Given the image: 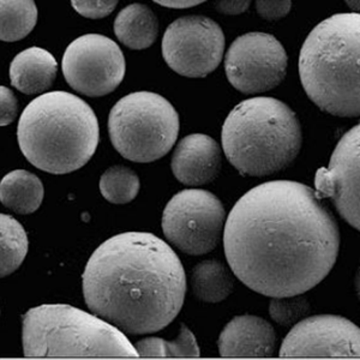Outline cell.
Returning a JSON list of instances; mask_svg holds the SVG:
<instances>
[{
  "label": "cell",
  "mask_w": 360,
  "mask_h": 360,
  "mask_svg": "<svg viewBox=\"0 0 360 360\" xmlns=\"http://www.w3.org/2000/svg\"><path fill=\"white\" fill-rule=\"evenodd\" d=\"M224 246L231 269L252 291L270 298L303 295L335 266L339 226L315 190L274 180L233 205Z\"/></svg>",
  "instance_id": "6da1fadb"
},
{
  "label": "cell",
  "mask_w": 360,
  "mask_h": 360,
  "mask_svg": "<svg viewBox=\"0 0 360 360\" xmlns=\"http://www.w3.org/2000/svg\"><path fill=\"white\" fill-rule=\"evenodd\" d=\"M82 278L91 312L134 335L153 334L172 323L186 293L179 257L147 232L107 239L91 255Z\"/></svg>",
  "instance_id": "7a4b0ae2"
},
{
  "label": "cell",
  "mask_w": 360,
  "mask_h": 360,
  "mask_svg": "<svg viewBox=\"0 0 360 360\" xmlns=\"http://www.w3.org/2000/svg\"><path fill=\"white\" fill-rule=\"evenodd\" d=\"M98 123L91 107L68 91H51L34 98L22 113L17 139L23 155L52 174L77 171L98 144Z\"/></svg>",
  "instance_id": "3957f363"
},
{
  "label": "cell",
  "mask_w": 360,
  "mask_h": 360,
  "mask_svg": "<svg viewBox=\"0 0 360 360\" xmlns=\"http://www.w3.org/2000/svg\"><path fill=\"white\" fill-rule=\"evenodd\" d=\"M300 82L319 110L360 115V13H336L312 29L299 56Z\"/></svg>",
  "instance_id": "277c9868"
},
{
  "label": "cell",
  "mask_w": 360,
  "mask_h": 360,
  "mask_svg": "<svg viewBox=\"0 0 360 360\" xmlns=\"http://www.w3.org/2000/svg\"><path fill=\"white\" fill-rule=\"evenodd\" d=\"M226 158L243 176L280 172L295 161L303 132L295 112L273 98H252L238 103L222 127Z\"/></svg>",
  "instance_id": "5b68a950"
},
{
  "label": "cell",
  "mask_w": 360,
  "mask_h": 360,
  "mask_svg": "<svg viewBox=\"0 0 360 360\" xmlns=\"http://www.w3.org/2000/svg\"><path fill=\"white\" fill-rule=\"evenodd\" d=\"M25 356H139L135 345L101 317L64 304H46L23 316Z\"/></svg>",
  "instance_id": "8992f818"
},
{
  "label": "cell",
  "mask_w": 360,
  "mask_h": 360,
  "mask_svg": "<svg viewBox=\"0 0 360 360\" xmlns=\"http://www.w3.org/2000/svg\"><path fill=\"white\" fill-rule=\"evenodd\" d=\"M113 147L125 159L153 162L166 155L179 135V115L161 95L137 91L120 98L108 117Z\"/></svg>",
  "instance_id": "52a82bcc"
},
{
  "label": "cell",
  "mask_w": 360,
  "mask_h": 360,
  "mask_svg": "<svg viewBox=\"0 0 360 360\" xmlns=\"http://www.w3.org/2000/svg\"><path fill=\"white\" fill-rule=\"evenodd\" d=\"M225 215L224 205L215 195L201 188H188L168 202L162 214V231L185 254H208L221 240Z\"/></svg>",
  "instance_id": "ba28073f"
},
{
  "label": "cell",
  "mask_w": 360,
  "mask_h": 360,
  "mask_svg": "<svg viewBox=\"0 0 360 360\" xmlns=\"http://www.w3.org/2000/svg\"><path fill=\"white\" fill-rule=\"evenodd\" d=\"M66 82L79 94L98 98L123 82L125 58L110 37L86 34L71 42L62 60Z\"/></svg>",
  "instance_id": "9c48e42d"
},
{
  "label": "cell",
  "mask_w": 360,
  "mask_h": 360,
  "mask_svg": "<svg viewBox=\"0 0 360 360\" xmlns=\"http://www.w3.org/2000/svg\"><path fill=\"white\" fill-rule=\"evenodd\" d=\"M225 51V35L217 22L203 16H185L165 32L162 56L176 74L205 77L220 65Z\"/></svg>",
  "instance_id": "30bf717a"
},
{
  "label": "cell",
  "mask_w": 360,
  "mask_h": 360,
  "mask_svg": "<svg viewBox=\"0 0 360 360\" xmlns=\"http://www.w3.org/2000/svg\"><path fill=\"white\" fill-rule=\"evenodd\" d=\"M286 51L276 37L248 33L236 39L226 53L229 82L244 94L274 89L286 77Z\"/></svg>",
  "instance_id": "8fae6325"
},
{
  "label": "cell",
  "mask_w": 360,
  "mask_h": 360,
  "mask_svg": "<svg viewBox=\"0 0 360 360\" xmlns=\"http://www.w3.org/2000/svg\"><path fill=\"white\" fill-rule=\"evenodd\" d=\"M319 198H330L345 221L360 232V124L346 132L328 167L315 176Z\"/></svg>",
  "instance_id": "7c38bea8"
},
{
  "label": "cell",
  "mask_w": 360,
  "mask_h": 360,
  "mask_svg": "<svg viewBox=\"0 0 360 360\" xmlns=\"http://www.w3.org/2000/svg\"><path fill=\"white\" fill-rule=\"evenodd\" d=\"M280 356H360V328L345 317L312 316L295 324Z\"/></svg>",
  "instance_id": "4fadbf2b"
},
{
  "label": "cell",
  "mask_w": 360,
  "mask_h": 360,
  "mask_svg": "<svg viewBox=\"0 0 360 360\" xmlns=\"http://www.w3.org/2000/svg\"><path fill=\"white\" fill-rule=\"evenodd\" d=\"M221 154V148L212 137L203 134L186 136L173 154V174L188 186L209 184L220 173Z\"/></svg>",
  "instance_id": "5bb4252c"
},
{
  "label": "cell",
  "mask_w": 360,
  "mask_h": 360,
  "mask_svg": "<svg viewBox=\"0 0 360 360\" xmlns=\"http://www.w3.org/2000/svg\"><path fill=\"white\" fill-rule=\"evenodd\" d=\"M217 346L222 356H271L276 347V333L261 317L238 316L224 328Z\"/></svg>",
  "instance_id": "9a60e30c"
},
{
  "label": "cell",
  "mask_w": 360,
  "mask_h": 360,
  "mask_svg": "<svg viewBox=\"0 0 360 360\" xmlns=\"http://www.w3.org/2000/svg\"><path fill=\"white\" fill-rule=\"evenodd\" d=\"M56 58L40 47H30L13 58L10 81L23 94H41L53 84L57 76Z\"/></svg>",
  "instance_id": "2e32d148"
},
{
  "label": "cell",
  "mask_w": 360,
  "mask_h": 360,
  "mask_svg": "<svg viewBox=\"0 0 360 360\" xmlns=\"http://www.w3.org/2000/svg\"><path fill=\"white\" fill-rule=\"evenodd\" d=\"M158 33L159 21L146 5H129L115 18V37L129 49H149L155 42Z\"/></svg>",
  "instance_id": "e0dca14e"
},
{
  "label": "cell",
  "mask_w": 360,
  "mask_h": 360,
  "mask_svg": "<svg viewBox=\"0 0 360 360\" xmlns=\"http://www.w3.org/2000/svg\"><path fill=\"white\" fill-rule=\"evenodd\" d=\"M44 185L33 173L16 169L0 183V200L6 208L18 214H32L44 201Z\"/></svg>",
  "instance_id": "ac0fdd59"
},
{
  "label": "cell",
  "mask_w": 360,
  "mask_h": 360,
  "mask_svg": "<svg viewBox=\"0 0 360 360\" xmlns=\"http://www.w3.org/2000/svg\"><path fill=\"white\" fill-rule=\"evenodd\" d=\"M191 287L197 299L205 303H219L233 292V276L221 262L208 259L193 268Z\"/></svg>",
  "instance_id": "d6986e66"
},
{
  "label": "cell",
  "mask_w": 360,
  "mask_h": 360,
  "mask_svg": "<svg viewBox=\"0 0 360 360\" xmlns=\"http://www.w3.org/2000/svg\"><path fill=\"white\" fill-rule=\"evenodd\" d=\"M37 22L35 0H0V39L3 41L25 39Z\"/></svg>",
  "instance_id": "ffe728a7"
},
{
  "label": "cell",
  "mask_w": 360,
  "mask_h": 360,
  "mask_svg": "<svg viewBox=\"0 0 360 360\" xmlns=\"http://www.w3.org/2000/svg\"><path fill=\"white\" fill-rule=\"evenodd\" d=\"M0 271L1 276L13 274L25 261L28 238L21 224L10 215H0Z\"/></svg>",
  "instance_id": "44dd1931"
},
{
  "label": "cell",
  "mask_w": 360,
  "mask_h": 360,
  "mask_svg": "<svg viewBox=\"0 0 360 360\" xmlns=\"http://www.w3.org/2000/svg\"><path fill=\"white\" fill-rule=\"evenodd\" d=\"M139 356H200L196 338L186 326L181 324L179 335L173 341L160 338H146L135 345Z\"/></svg>",
  "instance_id": "7402d4cb"
},
{
  "label": "cell",
  "mask_w": 360,
  "mask_h": 360,
  "mask_svg": "<svg viewBox=\"0 0 360 360\" xmlns=\"http://www.w3.org/2000/svg\"><path fill=\"white\" fill-rule=\"evenodd\" d=\"M141 183L131 168L113 166L100 179V191L113 205H127L139 195Z\"/></svg>",
  "instance_id": "603a6c76"
},
{
  "label": "cell",
  "mask_w": 360,
  "mask_h": 360,
  "mask_svg": "<svg viewBox=\"0 0 360 360\" xmlns=\"http://www.w3.org/2000/svg\"><path fill=\"white\" fill-rule=\"evenodd\" d=\"M310 311V303L302 295L271 299L269 314L276 323L290 327L300 322Z\"/></svg>",
  "instance_id": "cb8c5ba5"
},
{
  "label": "cell",
  "mask_w": 360,
  "mask_h": 360,
  "mask_svg": "<svg viewBox=\"0 0 360 360\" xmlns=\"http://www.w3.org/2000/svg\"><path fill=\"white\" fill-rule=\"evenodd\" d=\"M118 1L119 0H71V5L81 16L98 20L111 15L117 8Z\"/></svg>",
  "instance_id": "d4e9b609"
},
{
  "label": "cell",
  "mask_w": 360,
  "mask_h": 360,
  "mask_svg": "<svg viewBox=\"0 0 360 360\" xmlns=\"http://www.w3.org/2000/svg\"><path fill=\"white\" fill-rule=\"evenodd\" d=\"M292 0H256L258 15L266 21H278L291 11Z\"/></svg>",
  "instance_id": "484cf974"
},
{
  "label": "cell",
  "mask_w": 360,
  "mask_h": 360,
  "mask_svg": "<svg viewBox=\"0 0 360 360\" xmlns=\"http://www.w3.org/2000/svg\"><path fill=\"white\" fill-rule=\"evenodd\" d=\"M0 101H1V113H0V124L1 127H6L13 123L18 112V103L13 91L6 86H0Z\"/></svg>",
  "instance_id": "4316f807"
},
{
  "label": "cell",
  "mask_w": 360,
  "mask_h": 360,
  "mask_svg": "<svg viewBox=\"0 0 360 360\" xmlns=\"http://www.w3.org/2000/svg\"><path fill=\"white\" fill-rule=\"evenodd\" d=\"M251 4V0H215V8L224 15H240L245 13Z\"/></svg>",
  "instance_id": "83f0119b"
},
{
  "label": "cell",
  "mask_w": 360,
  "mask_h": 360,
  "mask_svg": "<svg viewBox=\"0 0 360 360\" xmlns=\"http://www.w3.org/2000/svg\"><path fill=\"white\" fill-rule=\"evenodd\" d=\"M161 6L169 8H193L197 5L205 3L207 0H153Z\"/></svg>",
  "instance_id": "f1b7e54d"
},
{
  "label": "cell",
  "mask_w": 360,
  "mask_h": 360,
  "mask_svg": "<svg viewBox=\"0 0 360 360\" xmlns=\"http://www.w3.org/2000/svg\"><path fill=\"white\" fill-rule=\"evenodd\" d=\"M348 8H352L356 13H360V0H345Z\"/></svg>",
  "instance_id": "f546056e"
},
{
  "label": "cell",
  "mask_w": 360,
  "mask_h": 360,
  "mask_svg": "<svg viewBox=\"0 0 360 360\" xmlns=\"http://www.w3.org/2000/svg\"><path fill=\"white\" fill-rule=\"evenodd\" d=\"M354 285H356V295H358V298H359L360 300V266L358 268V270H356V281H354Z\"/></svg>",
  "instance_id": "4dcf8cb0"
}]
</instances>
